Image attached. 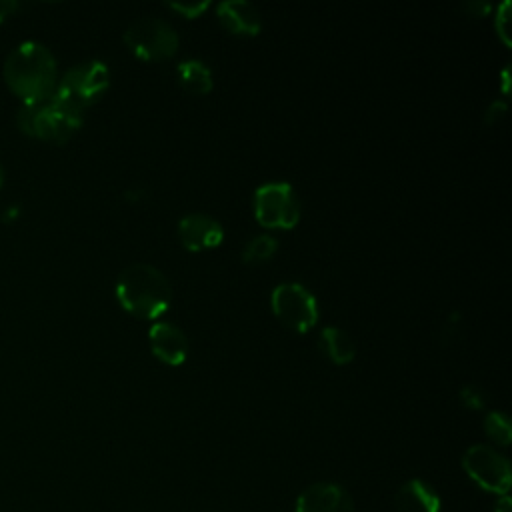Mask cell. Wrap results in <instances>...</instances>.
<instances>
[{
    "label": "cell",
    "instance_id": "cell-1",
    "mask_svg": "<svg viewBox=\"0 0 512 512\" xmlns=\"http://www.w3.org/2000/svg\"><path fill=\"white\" fill-rule=\"evenodd\" d=\"M6 86L22 100L36 102L54 94L56 88V58L40 42H24L16 46L2 68Z\"/></svg>",
    "mask_w": 512,
    "mask_h": 512
},
{
    "label": "cell",
    "instance_id": "cell-2",
    "mask_svg": "<svg viewBox=\"0 0 512 512\" xmlns=\"http://www.w3.org/2000/svg\"><path fill=\"white\" fill-rule=\"evenodd\" d=\"M116 298L128 314L152 320L168 310L172 302V286L156 266L136 262L120 272L116 280Z\"/></svg>",
    "mask_w": 512,
    "mask_h": 512
},
{
    "label": "cell",
    "instance_id": "cell-3",
    "mask_svg": "<svg viewBox=\"0 0 512 512\" xmlns=\"http://www.w3.org/2000/svg\"><path fill=\"white\" fill-rule=\"evenodd\" d=\"M18 128L38 140L66 142L80 126L82 112L66 106L54 94L36 102H26L16 114Z\"/></svg>",
    "mask_w": 512,
    "mask_h": 512
},
{
    "label": "cell",
    "instance_id": "cell-4",
    "mask_svg": "<svg viewBox=\"0 0 512 512\" xmlns=\"http://www.w3.org/2000/svg\"><path fill=\"white\" fill-rule=\"evenodd\" d=\"M110 86V72L102 60H88L72 66L56 82L54 96L66 106L84 112L92 106Z\"/></svg>",
    "mask_w": 512,
    "mask_h": 512
},
{
    "label": "cell",
    "instance_id": "cell-5",
    "mask_svg": "<svg viewBox=\"0 0 512 512\" xmlns=\"http://www.w3.org/2000/svg\"><path fill=\"white\" fill-rule=\"evenodd\" d=\"M254 216L266 228L288 230L300 220V200L288 182H266L254 190Z\"/></svg>",
    "mask_w": 512,
    "mask_h": 512
},
{
    "label": "cell",
    "instance_id": "cell-6",
    "mask_svg": "<svg viewBox=\"0 0 512 512\" xmlns=\"http://www.w3.org/2000/svg\"><path fill=\"white\" fill-rule=\"evenodd\" d=\"M274 316L294 332H308L318 320L314 294L298 282H282L270 294Z\"/></svg>",
    "mask_w": 512,
    "mask_h": 512
},
{
    "label": "cell",
    "instance_id": "cell-7",
    "mask_svg": "<svg viewBox=\"0 0 512 512\" xmlns=\"http://www.w3.org/2000/svg\"><path fill=\"white\" fill-rule=\"evenodd\" d=\"M124 42L142 60H164L176 52L178 34L166 20L146 16L126 28Z\"/></svg>",
    "mask_w": 512,
    "mask_h": 512
},
{
    "label": "cell",
    "instance_id": "cell-8",
    "mask_svg": "<svg viewBox=\"0 0 512 512\" xmlns=\"http://www.w3.org/2000/svg\"><path fill=\"white\" fill-rule=\"evenodd\" d=\"M462 468L466 474L486 492L506 496L512 482V470L506 456L486 444L470 446L462 456Z\"/></svg>",
    "mask_w": 512,
    "mask_h": 512
},
{
    "label": "cell",
    "instance_id": "cell-9",
    "mask_svg": "<svg viewBox=\"0 0 512 512\" xmlns=\"http://www.w3.org/2000/svg\"><path fill=\"white\" fill-rule=\"evenodd\" d=\"M178 236L186 250L200 252L218 246L224 238V230L216 218L202 212H190L180 218Z\"/></svg>",
    "mask_w": 512,
    "mask_h": 512
},
{
    "label": "cell",
    "instance_id": "cell-10",
    "mask_svg": "<svg viewBox=\"0 0 512 512\" xmlns=\"http://www.w3.org/2000/svg\"><path fill=\"white\" fill-rule=\"evenodd\" d=\"M352 496L334 482H316L296 500V512H352Z\"/></svg>",
    "mask_w": 512,
    "mask_h": 512
},
{
    "label": "cell",
    "instance_id": "cell-11",
    "mask_svg": "<svg viewBox=\"0 0 512 512\" xmlns=\"http://www.w3.org/2000/svg\"><path fill=\"white\" fill-rule=\"evenodd\" d=\"M148 340L154 356L170 366L182 364L188 356V338L172 322H154L148 330Z\"/></svg>",
    "mask_w": 512,
    "mask_h": 512
},
{
    "label": "cell",
    "instance_id": "cell-12",
    "mask_svg": "<svg viewBox=\"0 0 512 512\" xmlns=\"http://www.w3.org/2000/svg\"><path fill=\"white\" fill-rule=\"evenodd\" d=\"M220 24L240 36H256L262 28V18L258 8L246 0H224L216 6Z\"/></svg>",
    "mask_w": 512,
    "mask_h": 512
},
{
    "label": "cell",
    "instance_id": "cell-13",
    "mask_svg": "<svg viewBox=\"0 0 512 512\" xmlns=\"http://www.w3.org/2000/svg\"><path fill=\"white\" fill-rule=\"evenodd\" d=\"M396 510L398 512H440L442 502L432 484L426 480L414 478L400 486L396 492Z\"/></svg>",
    "mask_w": 512,
    "mask_h": 512
},
{
    "label": "cell",
    "instance_id": "cell-14",
    "mask_svg": "<svg viewBox=\"0 0 512 512\" xmlns=\"http://www.w3.org/2000/svg\"><path fill=\"white\" fill-rule=\"evenodd\" d=\"M320 348L334 364H348L356 354V346H354L352 338L348 336V332H344L338 326L322 328Z\"/></svg>",
    "mask_w": 512,
    "mask_h": 512
},
{
    "label": "cell",
    "instance_id": "cell-15",
    "mask_svg": "<svg viewBox=\"0 0 512 512\" xmlns=\"http://www.w3.org/2000/svg\"><path fill=\"white\" fill-rule=\"evenodd\" d=\"M176 78L188 92L206 94L212 90V70L198 58L182 60L176 66Z\"/></svg>",
    "mask_w": 512,
    "mask_h": 512
},
{
    "label": "cell",
    "instance_id": "cell-16",
    "mask_svg": "<svg viewBox=\"0 0 512 512\" xmlns=\"http://www.w3.org/2000/svg\"><path fill=\"white\" fill-rule=\"evenodd\" d=\"M278 250V240L270 234H258V236H252L244 248H242V262L246 264H262L266 260H270Z\"/></svg>",
    "mask_w": 512,
    "mask_h": 512
},
{
    "label": "cell",
    "instance_id": "cell-17",
    "mask_svg": "<svg viewBox=\"0 0 512 512\" xmlns=\"http://www.w3.org/2000/svg\"><path fill=\"white\" fill-rule=\"evenodd\" d=\"M484 432L498 446H508L512 440V426L504 412H490L484 418Z\"/></svg>",
    "mask_w": 512,
    "mask_h": 512
},
{
    "label": "cell",
    "instance_id": "cell-18",
    "mask_svg": "<svg viewBox=\"0 0 512 512\" xmlns=\"http://www.w3.org/2000/svg\"><path fill=\"white\" fill-rule=\"evenodd\" d=\"M168 6L186 18H196L200 12H204L210 6V2L208 0H204V2H170Z\"/></svg>",
    "mask_w": 512,
    "mask_h": 512
},
{
    "label": "cell",
    "instance_id": "cell-19",
    "mask_svg": "<svg viewBox=\"0 0 512 512\" xmlns=\"http://www.w3.org/2000/svg\"><path fill=\"white\" fill-rule=\"evenodd\" d=\"M460 400L466 408H472V410H478L484 406V394L476 386H464L460 390Z\"/></svg>",
    "mask_w": 512,
    "mask_h": 512
},
{
    "label": "cell",
    "instance_id": "cell-20",
    "mask_svg": "<svg viewBox=\"0 0 512 512\" xmlns=\"http://www.w3.org/2000/svg\"><path fill=\"white\" fill-rule=\"evenodd\" d=\"M508 8H510V4L508 2H504L502 6H500V10H498V16H496V30H498V34L502 36V40L508 44L510 40H508Z\"/></svg>",
    "mask_w": 512,
    "mask_h": 512
},
{
    "label": "cell",
    "instance_id": "cell-21",
    "mask_svg": "<svg viewBox=\"0 0 512 512\" xmlns=\"http://www.w3.org/2000/svg\"><path fill=\"white\" fill-rule=\"evenodd\" d=\"M504 112H506V102H504V100H494V102H490V106L486 108L484 120H486L488 124H492V122H496Z\"/></svg>",
    "mask_w": 512,
    "mask_h": 512
},
{
    "label": "cell",
    "instance_id": "cell-22",
    "mask_svg": "<svg viewBox=\"0 0 512 512\" xmlns=\"http://www.w3.org/2000/svg\"><path fill=\"white\" fill-rule=\"evenodd\" d=\"M16 10H18V2L16 0H0V22L10 18Z\"/></svg>",
    "mask_w": 512,
    "mask_h": 512
},
{
    "label": "cell",
    "instance_id": "cell-23",
    "mask_svg": "<svg viewBox=\"0 0 512 512\" xmlns=\"http://www.w3.org/2000/svg\"><path fill=\"white\" fill-rule=\"evenodd\" d=\"M492 512H512V500H510V496H508V494H506V496H500V498L496 500V506H494Z\"/></svg>",
    "mask_w": 512,
    "mask_h": 512
},
{
    "label": "cell",
    "instance_id": "cell-24",
    "mask_svg": "<svg viewBox=\"0 0 512 512\" xmlns=\"http://www.w3.org/2000/svg\"><path fill=\"white\" fill-rule=\"evenodd\" d=\"M464 8H466V10L474 8V10H476V12H474V16H480V14H486V12L490 10V4H488V2H482V4H478V2H470V4H466Z\"/></svg>",
    "mask_w": 512,
    "mask_h": 512
},
{
    "label": "cell",
    "instance_id": "cell-25",
    "mask_svg": "<svg viewBox=\"0 0 512 512\" xmlns=\"http://www.w3.org/2000/svg\"><path fill=\"white\" fill-rule=\"evenodd\" d=\"M502 80H504V92H508V68H504V72H502Z\"/></svg>",
    "mask_w": 512,
    "mask_h": 512
},
{
    "label": "cell",
    "instance_id": "cell-26",
    "mask_svg": "<svg viewBox=\"0 0 512 512\" xmlns=\"http://www.w3.org/2000/svg\"><path fill=\"white\" fill-rule=\"evenodd\" d=\"M2 184H4V170H2V166H0V188H2Z\"/></svg>",
    "mask_w": 512,
    "mask_h": 512
}]
</instances>
